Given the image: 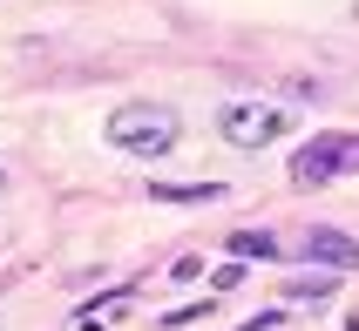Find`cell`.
Instances as JSON below:
<instances>
[{"label": "cell", "instance_id": "obj_1", "mask_svg": "<svg viewBox=\"0 0 359 331\" xmlns=\"http://www.w3.org/2000/svg\"><path fill=\"white\" fill-rule=\"evenodd\" d=\"M109 142H116L122 156H170L183 142V122L163 101H122L116 115H109Z\"/></svg>", "mask_w": 359, "mask_h": 331}, {"label": "cell", "instance_id": "obj_2", "mask_svg": "<svg viewBox=\"0 0 359 331\" xmlns=\"http://www.w3.org/2000/svg\"><path fill=\"white\" fill-rule=\"evenodd\" d=\"M217 129H224L231 149H271V142L292 129V115L271 108V101H224V108H217Z\"/></svg>", "mask_w": 359, "mask_h": 331}, {"label": "cell", "instance_id": "obj_3", "mask_svg": "<svg viewBox=\"0 0 359 331\" xmlns=\"http://www.w3.org/2000/svg\"><path fill=\"white\" fill-rule=\"evenodd\" d=\"M346 169H359V136H312L305 149H292V183L299 190H319Z\"/></svg>", "mask_w": 359, "mask_h": 331}, {"label": "cell", "instance_id": "obj_4", "mask_svg": "<svg viewBox=\"0 0 359 331\" xmlns=\"http://www.w3.org/2000/svg\"><path fill=\"white\" fill-rule=\"evenodd\" d=\"M305 257L325 264V271H353V264H359V244L346 230H312V237H305Z\"/></svg>", "mask_w": 359, "mask_h": 331}, {"label": "cell", "instance_id": "obj_5", "mask_svg": "<svg viewBox=\"0 0 359 331\" xmlns=\"http://www.w3.org/2000/svg\"><path fill=\"white\" fill-rule=\"evenodd\" d=\"M224 251L238 257V264H251V257L264 264V257H278V237H271V230H231V237H224Z\"/></svg>", "mask_w": 359, "mask_h": 331}, {"label": "cell", "instance_id": "obj_6", "mask_svg": "<svg viewBox=\"0 0 359 331\" xmlns=\"http://www.w3.org/2000/svg\"><path fill=\"white\" fill-rule=\"evenodd\" d=\"M149 196H163V203H217V183H149Z\"/></svg>", "mask_w": 359, "mask_h": 331}, {"label": "cell", "instance_id": "obj_7", "mask_svg": "<svg viewBox=\"0 0 359 331\" xmlns=\"http://www.w3.org/2000/svg\"><path fill=\"white\" fill-rule=\"evenodd\" d=\"M122 311H129V291H109L102 304H81V311H75V325H81V331H102L109 318H122Z\"/></svg>", "mask_w": 359, "mask_h": 331}, {"label": "cell", "instance_id": "obj_8", "mask_svg": "<svg viewBox=\"0 0 359 331\" xmlns=\"http://www.w3.org/2000/svg\"><path fill=\"white\" fill-rule=\"evenodd\" d=\"M285 297H299V304H325L332 297V271H312V277H292Z\"/></svg>", "mask_w": 359, "mask_h": 331}, {"label": "cell", "instance_id": "obj_9", "mask_svg": "<svg viewBox=\"0 0 359 331\" xmlns=\"http://www.w3.org/2000/svg\"><path fill=\"white\" fill-rule=\"evenodd\" d=\"M271 325H278V318H251V325H238V331H271Z\"/></svg>", "mask_w": 359, "mask_h": 331}]
</instances>
